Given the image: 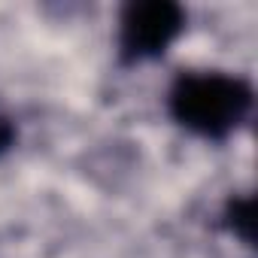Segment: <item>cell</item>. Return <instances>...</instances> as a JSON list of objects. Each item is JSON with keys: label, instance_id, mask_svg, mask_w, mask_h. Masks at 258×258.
I'll return each mask as SVG.
<instances>
[{"label": "cell", "instance_id": "cell-1", "mask_svg": "<svg viewBox=\"0 0 258 258\" xmlns=\"http://www.w3.org/2000/svg\"><path fill=\"white\" fill-rule=\"evenodd\" d=\"M255 88L225 70H182L167 88L170 118L195 137L222 143L252 118Z\"/></svg>", "mask_w": 258, "mask_h": 258}, {"label": "cell", "instance_id": "cell-2", "mask_svg": "<svg viewBox=\"0 0 258 258\" xmlns=\"http://www.w3.org/2000/svg\"><path fill=\"white\" fill-rule=\"evenodd\" d=\"M185 10L173 0H131L118 13V64L134 67L161 58L185 31Z\"/></svg>", "mask_w": 258, "mask_h": 258}, {"label": "cell", "instance_id": "cell-3", "mask_svg": "<svg viewBox=\"0 0 258 258\" xmlns=\"http://www.w3.org/2000/svg\"><path fill=\"white\" fill-rule=\"evenodd\" d=\"M222 225L243 246H255V198L252 195H231L222 207Z\"/></svg>", "mask_w": 258, "mask_h": 258}, {"label": "cell", "instance_id": "cell-4", "mask_svg": "<svg viewBox=\"0 0 258 258\" xmlns=\"http://www.w3.org/2000/svg\"><path fill=\"white\" fill-rule=\"evenodd\" d=\"M16 140H19V127L13 121V115L0 109V155H7L16 146Z\"/></svg>", "mask_w": 258, "mask_h": 258}]
</instances>
